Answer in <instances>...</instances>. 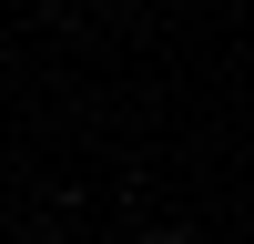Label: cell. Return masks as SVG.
Instances as JSON below:
<instances>
[{
	"label": "cell",
	"instance_id": "obj_1",
	"mask_svg": "<svg viewBox=\"0 0 254 244\" xmlns=\"http://www.w3.org/2000/svg\"><path fill=\"white\" fill-rule=\"evenodd\" d=\"M153 244H193V234H153Z\"/></svg>",
	"mask_w": 254,
	"mask_h": 244
}]
</instances>
